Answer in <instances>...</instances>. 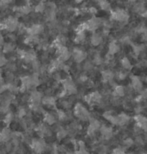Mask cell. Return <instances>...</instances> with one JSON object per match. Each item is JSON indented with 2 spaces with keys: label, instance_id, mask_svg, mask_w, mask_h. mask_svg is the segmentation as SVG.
Wrapping results in <instances>:
<instances>
[{
  "label": "cell",
  "instance_id": "obj_6",
  "mask_svg": "<svg viewBox=\"0 0 147 154\" xmlns=\"http://www.w3.org/2000/svg\"><path fill=\"white\" fill-rule=\"evenodd\" d=\"M102 76H103V80L106 81V82H109V81L112 80L114 79V73L111 72L110 70H105V71H103V73H102Z\"/></svg>",
  "mask_w": 147,
  "mask_h": 154
},
{
  "label": "cell",
  "instance_id": "obj_15",
  "mask_svg": "<svg viewBox=\"0 0 147 154\" xmlns=\"http://www.w3.org/2000/svg\"><path fill=\"white\" fill-rule=\"evenodd\" d=\"M133 144V141L132 139H127V140H125V146H132Z\"/></svg>",
  "mask_w": 147,
  "mask_h": 154
},
{
  "label": "cell",
  "instance_id": "obj_9",
  "mask_svg": "<svg viewBox=\"0 0 147 154\" xmlns=\"http://www.w3.org/2000/svg\"><path fill=\"white\" fill-rule=\"evenodd\" d=\"M44 121L47 124L52 125V124H54L55 122V118H54V116L53 115H51V114H47L45 116V117H44Z\"/></svg>",
  "mask_w": 147,
  "mask_h": 154
},
{
  "label": "cell",
  "instance_id": "obj_3",
  "mask_svg": "<svg viewBox=\"0 0 147 154\" xmlns=\"http://www.w3.org/2000/svg\"><path fill=\"white\" fill-rule=\"evenodd\" d=\"M11 130L9 128H4L0 133V141L7 142L11 139Z\"/></svg>",
  "mask_w": 147,
  "mask_h": 154
},
{
  "label": "cell",
  "instance_id": "obj_7",
  "mask_svg": "<svg viewBox=\"0 0 147 154\" xmlns=\"http://www.w3.org/2000/svg\"><path fill=\"white\" fill-rule=\"evenodd\" d=\"M98 3H99L100 6H101V8H102L103 11H110L111 10L110 4H109L107 0H100Z\"/></svg>",
  "mask_w": 147,
  "mask_h": 154
},
{
  "label": "cell",
  "instance_id": "obj_5",
  "mask_svg": "<svg viewBox=\"0 0 147 154\" xmlns=\"http://www.w3.org/2000/svg\"><path fill=\"white\" fill-rule=\"evenodd\" d=\"M119 51H120V47L118 46V44L116 42H111L109 44V54L115 55Z\"/></svg>",
  "mask_w": 147,
  "mask_h": 154
},
{
  "label": "cell",
  "instance_id": "obj_12",
  "mask_svg": "<svg viewBox=\"0 0 147 154\" xmlns=\"http://www.w3.org/2000/svg\"><path fill=\"white\" fill-rule=\"evenodd\" d=\"M13 119V116L12 114H7L6 116L5 117V120H4V122H5L6 124H10L11 122V121H12Z\"/></svg>",
  "mask_w": 147,
  "mask_h": 154
},
{
  "label": "cell",
  "instance_id": "obj_16",
  "mask_svg": "<svg viewBox=\"0 0 147 154\" xmlns=\"http://www.w3.org/2000/svg\"><path fill=\"white\" fill-rule=\"evenodd\" d=\"M135 1H136V0H129V2H131V3H133Z\"/></svg>",
  "mask_w": 147,
  "mask_h": 154
},
{
  "label": "cell",
  "instance_id": "obj_10",
  "mask_svg": "<svg viewBox=\"0 0 147 154\" xmlns=\"http://www.w3.org/2000/svg\"><path fill=\"white\" fill-rule=\"evenodd\" d=\"M4 52L5 53H11L14 50V47L11 43H6L4 45Z\"/></svg>",
  "mask_w": 147,
  "mask_h": 154
},
{
  "label": "cell",
  "instance_id": "obj_4",
  "mask_svg": "<svg viewBox=\"0 0 147 154\" xmlns=\"http://www.w3.org/2000/svg\"><path fill=\"white\" fill-rule=\"evenodd\" d=\"M91 44L93 46H99L103 42V37L99 34H94L91 36Z\"/></svg>",
  "mask_w": 147,
  "mask_h": 154
},
{
  "label": "cell",
  "instance_id": "obj_1",
  "mask_svg": "<svg viewBox=\"0 0 147 154\" xmlns=\"http://www.w3.org/2000/svg\"><path fill=\"white\" fill-rule=\"evenodd\" d=\"M128 18L129 17L127 13L121 9H118L115 11H112V13H111V19L117 21V22H120V23L127 22Z\"/></svg>",
  "mask_w": 147,
  "mask_h": 154
},
{
  "label": "cell",
  "instance_id": "obj_11",
  "mask_svg": "<svg viewBox=\"0 0 147 154\" xmlns=\"http://www.w3.org/2000/svg\"><path fill=\"white\" fill-rule=\"evenodd\" d=\"M44 10H45V5H44L43 3L40 2L39 4H37L36 7H35V11L36 12H42V11H44Z\"/></svg>",
  "mask_w": 147,
  "mask_h": 154
},
{
  "label": "cell",
  "instance_id": "obj_14",
  "mask_svg": "<svg viewBox=\"0 0 147 154\" xmlns=\"http://www.w3.org/2000/svg\"><path fill=\"white\" fill-rule=\"evenodd\" d=\"M113 154H125V152L121 148H116L113 151Z\"/></svg>",
  "mask_w": 147,
  "mask_h": 154
},
{
  "label": "cell",
  "instance_id": "obj_2",
  "mask_svg": "<svg viewBox=\"0 0 147 154\" xmlns=\"http://www.w3.org/2000/svg\"><path fill=\"white\" fill-rule=\"evenodd\" d=\"M43 30V27L41 24L32 25L31 27L26 29V32L29 35H38Z\"/></svg>",
  "mask_w": 147,
  "mask_h": 154
},
{
  "label": "cell",
  "instance_id": "obj_8",
  "mask_svg": "<svg viewBox=\"0 0 147 154\" xmlns=\"http://www.w3.org/2000/svg\"><path fill=\"white\" fill-rule=\"evenodd\" d=\"M121 66H122V67L124 68V69H126V70H130L131 68L133 67L132 63H131V61L129 60V59H127V57L123 58L122 60H121Z\"/></svg>",
  "mask_w": 147,
  "mask_h": 154
},
{
  "label": "cell",
  "instance_id": "obj_13",
  "mask_svg": "<svg viewBox=\"0 0 147 154\" xmlns=\"http://www.w3.org/2000/svg\"><path fill=\"white\" fill-rule=\"evenodd\" d=\"M17 116H18L19 118L24 117L25 116H26V111H25L24 109H19L18 113H17Z\"/></svg>",
  "mask_w": 147,
  "mask_h": 154
}]
</instances>
